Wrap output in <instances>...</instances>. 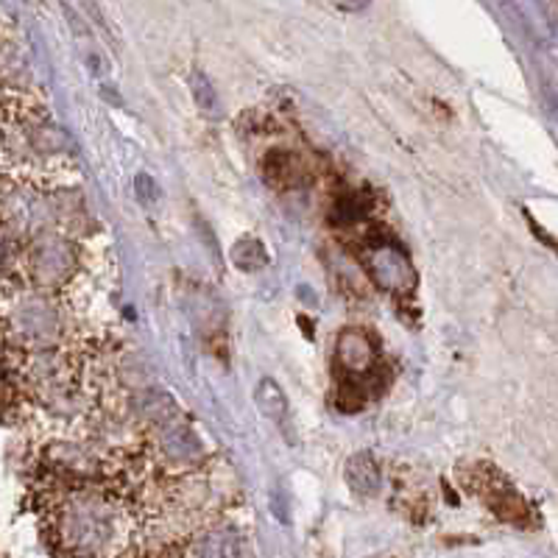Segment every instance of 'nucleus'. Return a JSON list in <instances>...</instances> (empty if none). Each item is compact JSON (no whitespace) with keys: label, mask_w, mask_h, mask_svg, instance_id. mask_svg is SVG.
Returning a JSON list of instances; mask_svg holds the SVG:
<instances>
[{"label":"nucleus","mask_w":558,"mask_h":558,"mask_svg":"<svg viewBox=\"0 0 558 558\" xmlns=\"http://www.w3.org/2000/svg\"><path fill=\"white\" fill-rule=\"evenodd\" d=\"M232 260H235L243 271H257V268L268 266V254H266V248H263L260 241L248 238V241L238 243L235 252H232Z\"/></svg>","instance_id":"4"},{"label":"nucleus","mask_w":558,"mask_h":558,"mask_svg":"<svg viewBox=\"0 0 558 558\" xmlns=\"http://www.w3.org/2000/svg\"><path fill=\"white\" fill-rule=\"evenodd\" d=\"M254 400H257V408L263 411V416L271 418V422H277V427H282V430H286L288 418H291V411H288L286 393H282V388H279L277 383L268 380V377H263V380L257 383Z\"/></svg>","instance_id":"2"},{"label":"nucleus","mask_w":558,"mask_h":558,"mask_svg":"<svg viewBox=\"0 0 558 558\" xmlns=\"http://www.w3.org/2000/svg\"><path fill=\"white\" fill-rule=\"evenodd\" d=\"M193 96H196V104L207 114H213V118L221 114V101H218L216 89L209 87V78L204 76V73H196V76H193Z\"/></svg>","instance_id":"5"},{"label":"nucleus","mask_w":558,"mask_h":558,"mask_svg":"<svg viewBox=\"0 0 558 558\" xmlns=\"http://www.w3.org/2000/svg\"><path fill=\"white\" fill-rule=\"evenodd\" d=\"M347 481L357 495H375L377 488H380V470L372 461V456L363 452V456H355L347 463Z\"/></svg>","instance_id":"3"},{"label":"nucleus","mask_w":558,"mask_h":558,"mask_svg":"<svg viewBox=\"0 0 558 558\" xmlns=\"http://www.w3.org/2000/svg\"><path fill=\"white\" fill-rule=\"evenodd\" d=\"M336 355L341 361V366L349 368V372H366L372 366V361H375V347H372L366 332L347 330L338 338Z\"/></svg>","instance_id":"1"}]
</instances>
